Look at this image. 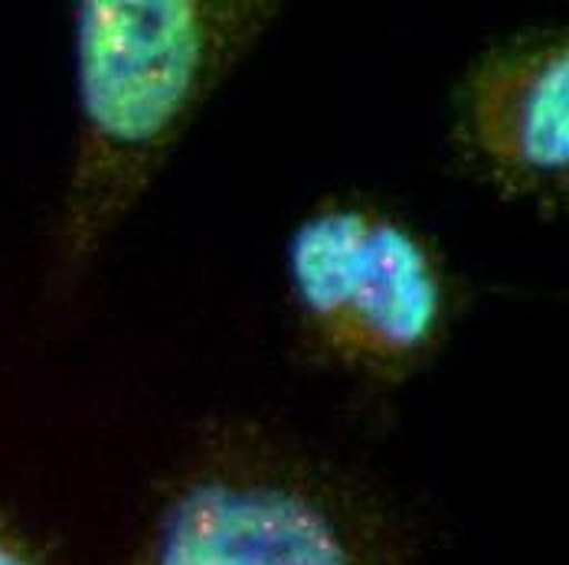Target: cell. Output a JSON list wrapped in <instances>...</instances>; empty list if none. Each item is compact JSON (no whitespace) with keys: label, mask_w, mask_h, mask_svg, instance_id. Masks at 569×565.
I'll return each instance as SVG.
<instances>
[{"label":"cell","mask_w":569,"mask_h":565,"mask_svg":"<svg viewBox=\"0 0 569 565\" xmlns=\"http://www.w3.org/2000/svg\"><path fill=\"white\" fill-rule=\"evenodd\" d=\"M266 0H86L72 13L76 148L57 272L79 275L141 203L210 95L252 53Z\"/></svg>","instance_id":"cell-1"},{"label":"cell","mask_w":569,"mask_h":565,"mask_svg":"<svg viewBox=\"0 0 569 565\" xmlns=\"http://www.w3.org/2000/svg\"><path fill=\"white\" fill-rule=\"evenodd\" d=\"M134 565H397L341 481L276 442L217 438L173 481Z\"/></svg>","instance_id":"cell-2"},{"label":"cell","mask_w":569,"mask_h":565,"mask_svg":"<svg viewBox=\"0 0 569 565\" xmlns=\"http://www.w3.org/2000/svg\"><path fill=\"white\" fill-rule=\"evenodd\" d=\"M284 272L305 334L350 373L402 380L449 334L452 284L439 252L370 200H321L291 232Z\"/></svg>","instance_id":"cell-3"},{"label":"cell","mask_w":569,"mask_h":565,"mask_svg":"<svg viewBox=\"0 0 569 565\" xmlns=\"http://www.w3.org/2000/svg\"><path fill=\"white\" fill-rule=\"evenodd\" d=\"M458 138L478 170L513 200L567 196V33H530L478 59L458 95Z\"/></svg>","instance_id":"cell-4"},{"label":"cell","mask_w":569,"mask_h":565,"mask_svg":"<svg viewBox=\"0 0 569 565\" xmlns=\"http://www.w3.org/2000/svg\"><path fill=\"white\" fill-rule=\"evenodd\" d=\"M0 565H47L30 539L0 513Z\"/></svg>","instance_id":"cell-5"}]
</instances>
